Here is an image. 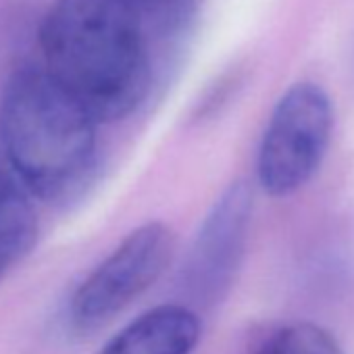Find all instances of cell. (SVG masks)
Here are the masks:
<instances>
[{"mask_svg":"<svg viewBox=\"0 0 354 354\" xmlns=\"http://www.w3.org/2000/svg\"><path fill=\"white\" fill-rule=\"evenodd\" d=\"M40 53L98 123L131 115L152 84V30L131 0H55L40 24Z\"/></svg>","mask_w":354,"mask_h":354,"instance_id":"6da1fadb","label":"cell"},{"mask_svg":"<svg viewBox=\"0 0 354 354\" xmlns=\"http://www.w3.org/2000/svg\"><path fill=\"white\" fill-rule=\"evenodd\" d=\"M0 152L32 198L75 201L98 165V121L42 65L15 69L0 94Z\"/></svg>","mask_w":354,"mask_h":354,"instance_id":"7a4b0ae2","label":"cell"},{"mask_svg":"<svg viewBox=\"0 0 354 354\" xmlns=\"http://www.w3.org/2000/svg\"><path fill=\"white\" fill-rule=\"evenodd\" d=\"M329 94L310 82L294 84L273 106L259 154L257 180L273 198L304 188L319 171L333 133Z\"/></svg>","mask_w":354,"mask_h":354,"instance_id":"3957f363","label":"cell"},{"mask_svg":"<svg viewBox=\"0 0 354 354\" xmlns=\"http://www.w3.org/2000/svg\"><path fill=\"white\" fill-rule=\"evenodd\" d=\"M175 250L171 227L150 221L121 244L77 286L69 315L80 329H94L138 300L169 267Z\"/></svg>","mask_w":354,"mask_h":354,"instance_id":"277c9868","label":"cell"},{"mask_svg":"<svg viewBox=\"0 0 354 354\" xmlns=\"http://www.w3.org/2000/svg\"><path fill=\"white\" fill-rule=\"evenodd\" d=\"M252 209L254 194L246 180H236L221 192L184 265L182 281L192 298L209 302L230 288L244 254Z\"/></svg>","mask_w":354,"mask_h":354,"instance_id":"5b68a950","label":"cell"},{"mask_svg":"<svg viewBox=\"0 0 354 354\" xmlns=\"http://www.w3.org/2000/svg\"><path fill=\"white\" fill-rule=\"evenodd\" d=\"M201 329L194 310L180 304H162L136 317L98 354H192Z\"/></svg>","mask_w":354,"mask_h":354,"instance_id":"8992f818","label":"cell"},{"mask_svg":"<svg viewBox=\"0 0 354 354\" xmlns=\"http://www.w3.org/2000/svg\"><path fill=\"white\" fill-rule=\"evenodd\" d=\"M36 238L32 196L0 152V281L34 248Z\"/></svg>","mask_w":354,"mask_h":354,"instance_id":"52a82bcc","label":"cell"},{"mask_svg":"<svg viewBox=\"0 0 354 354\" xmlns=\"http://www.w3.org/2000/svg\"><path fill=\"white\" fill-rule=\"evenodd\" d=\"M257 354H344L337 339L315 323H290L269 335Z\"/></svg>","mask_w":354,"mask_h":354,"instance_id":"ba28073f","label":"cell"},{"mask_svg":"<svg viewBox=\"0 0 354 354\" xmlns=\"http://www.w3.org/2000/svg\"><path fill=\"white\" fill-rule=\"evenodd\" d=\"M156 34H169L182 28L194 7V0H131Z\"/></svg>","mask_w":354,"mask_h":354,"instance_id":"9c48e42d","label":"cell"}]
</instances>
